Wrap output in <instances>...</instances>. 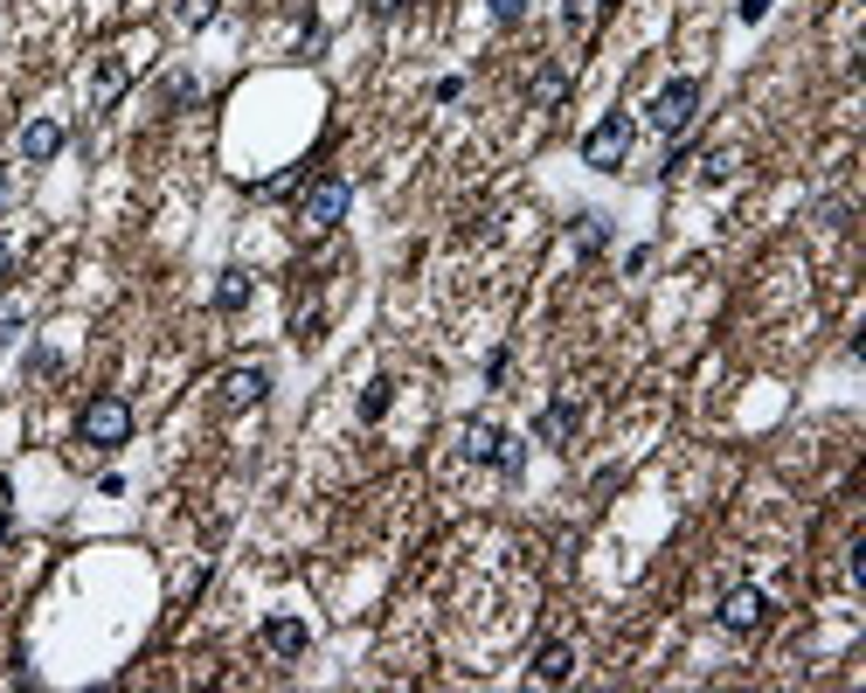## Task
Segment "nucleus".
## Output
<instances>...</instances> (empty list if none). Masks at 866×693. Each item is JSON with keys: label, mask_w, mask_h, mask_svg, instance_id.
<instances>
[{"label": "nucleus", "mask_w": 866, "mask_h": 693, "mask_svg": "<svg viewBox=\"0 0 866 693\" xmlns=\"http://www.w3.org/2000/svg\"><path fill=\"white\" fill-rule=\"evenodd\" d=\"M77 430H83V444H98V451L133 444V402H125V396H91V402H83V417H77Z\"/></svg>", "instance_id": "1"}, {"label": "nucleus", "mask_w": 866, "mask_h": 693, "mask_svg": "<svg viewBox=\"0 0 866 693\" xmlns=\"http://www.w3.org/2000/svg\"><path fill=\"white\" fill-rule=\"evenodd\" d=\"M631 139H638L631 112H611L603 125H590V139H582V160H590L596 173H617V167H624V154H631Z\"/></svg>", "instance_id": "2"}, {"label": "nucleus", "mask_w": 866, "mask_h": 693, "mask_svg": "<svg viewBox=\"0 0 866 693\" xmlns=\"http://www.w3.org/2000/svg\"><path fill=\"white\" fill-rule=\"evenodd\" d=\"M693 118H700V83H693V77H673V83L652 98V125H659L665 139H680Z\"/></svg>", "instance_id": "3"}, {"label": "nucleus", "mask_w": 866, "mask_h": 693, "mask_svg": "<svg viewBox=\"0 0 866 693\" xmlns=\"http://www.w3.org/2000/svg\"><path fill=\"white\" fill-rule=\"evenodd\" d=\"M346 208H354V188L333 181V173H327V181H312V188H306V202H298L306 229H340V223H346Z\"/></svg>", "instance_id": "4"}, {"label": "nucleus", "mask_w": 866, "mask_h": 693, "mask_svg": "<svg viewBox=\"0 0 866 693\" xmlns=\"http://www.w3.org/2000/svg\"><path fill=\"white\" fill-rule=\"evenodd\" d=\"M763 617H770L763 590H728L721 597V632H763Z\"/></svg>", "instance_id": "5"}, {"label": "nucleus", "mask_w": 866, "mask_h": 693, "mask_svg": "<svg viewBox=\"0 0 866 693\" xmlns=\"http://www.w3.org/2000/svg\"><path fill=\"white\" fill-rule=\"evenodd\" d=\"M62 154V125L56 118H29V125H21V160H29V167H49Z\"/></svg>", "instance_id": "6"}, {"label": "nucleus", "mask_w": 866, "mask_h": 693, "mask_svg": "<svg viewBox=\"0 0 866 693\" xmlns=\"http://www.w3.org/2000/svg\"><path fill=\"white\" fill-rule=\"evenodd\" d=\"M264 388H271V367H229V375H223V409L264 402Z\"/></svg>", "instance_id": "7"}, {"label": "nucleus", "mask_w": 866, "mask_h": 693, "mask_svg": "<svg viewBox=\"0 0 866 693\" xmlns=\"http://www.w3.org/2000/svg\"><path fill=\"white\" fill-rule=\"evenodd\" d=\"M506 444H513V438H506L500 423H465V458H471V465H500Z\"/></svg>", "instance_id": "8"}, {"label": "nucleus", "mask_w": 866, "mask_h": 693, "mask_svg": "<svg viewBox=\"0 0 866 693\" xmlns=\"http://www.w3.org/2000/svg\"><path fill=\"white\" fill-rule=\"evenodd\" d=\"M264 645H271L277 659H298V652L312 645V632H306L298 617H271V624H264Z\"/></svg>", "instance_id": "9"}, {"label": "nucleus", "mask_w": 866, "mask_h": 693, "mask_svg": "<svg viewBox=\"0 0 866 693\" xmlns=\"http://www.w3.org/2000/svg\"><path fill=\"white\" fill-rule=\"evenodd\" d=\"M576 673V645H561V638H548V645H540V652H534V680H548V686H561V680H569Z\"/></svg>", "instance_id": "10"}, {"label": "nucleus", "mask_w": 866, "mask_h": 693, "mask_svg": "<svg viewBox=\"0 0 866 693\" xmlns=\"http://www.w3.org/2000/svg\"><path fill=\"white\" fill-rule=\"evenodd\" d=\"M576 417H582V409H576L569 396H561V402H548V417H540V438H548V444H561V438L576 430Z\"/></svg>", "instance_id": "11"}, {"label": "nucleus", "mask_w": 866, "mask_h": 693, "mask_svg": "<svg viewBox=\"0 0 866 693\" xmlns=\"http://www.w3.org/2000/svg\"><path fill=\"white\" fill-rule=\"evenodd\" d=\"M215 306H223V313L250 306V271H223V285H215Z\"/></svg>", "instance_id": "12"}, {"label": "nucleus", "mask_w": 866, "mask_h": 693, "mask_svg": "<svg viewBox=\"0 0 866 693\" xmlns=\"http://www.w3.org/2000/svg\"><path fill=\"white\" fill-rule=\"evenodd\" d=\"M388 396H396V382H388V375H375V382H367V388H361V423L388 417Z\"/></svg>", "instance_id": "13"}, {"label": "nucleus", "mask_w": 866, "mask_h": 693, "mask_svg": "<svg viewBox=\"0 0 866 693\" xmlns=\"http://www.w3.org/2000/svg\"><path fill=\"white\" fill-rule=\"evenodd\" d=\"M576 243H582V250H603V243H611V215H596V208L576 215Z\"/></svg>", "instance_id": "14"}, {"label": "nucleus", "mask_w": 866, "mask_h": 693, "mask_svg": "<svg viewBox=\"0 0 866 693\" xmlns=\"http://www.w3.org/2000/svg\"><path fill=\"white\" fill-rule=\"evenodd\" d=\"M118 91H125V63H118V56H104V63H98V91H91V98H98V104H112Z\"/></svg>", "instance_id": "15"}, {"label": "nucleus", "mask_w": 866, "mask_h": 693, "mask_svg": "<svg viewBox=\"0 0 866 693\" xmlns=\"http://www.w3.org/2000/svg\"><path fill=\"white\" fill-rule=\"evenodd\" d=\"M611 8H617V0H569V8H561V21H569V29H590V21H603Z\"/></svg>", "instance_id": "16"}, {"label": "nucleus", "mask_w": 866, "mask_h": 693, "mask_svg": "<svg viewBox=\"0 0 866 693\" xmlns=\"http://www.w3.org/2000/svg\"><path fill=\"white\" fill-rule=\"evenodd\" d=\"M561 91H569V77H561V70H540V77H534V104H540V112H555Z\"/></svg>", "instance_id": "17"}, {"label": "nucleus", "mask_w": 866, "mask_h": 693, "mask_svg": "<svg viewBox=\"0 0 866 693\" xmlns=\"http://www.w3.org/2000/svg\"><path fill=\"white\" fill-rule=\"evenodd\" d=\"M208 14H215V0H173V21H181V29H202Z\"/></svg>", "instance_id": "18"}, {"label": "nucleus", "mask_w": 866, "mask_h": 693, "mask_svg": "<svg viewBox=\"0 0 866 693\" xmlns=\"http://www.w3.org/2000/svg\"><path fill=\"white\" fill-rule=\"evenodd\" d=\"M29 327V306H14V298H0V340H21Z\"/></svg>", "instance_id": "19"}, {"label": "nucleus", "mask_w": 866, "mask_h": 693, "mask_svg": "<svg viewBox=\"0 0 866 693\" xmlns=\"http://www.w3.org/2000/svg\"><path fill=\"white\" fill-rule=\"evenodd\" d=\"M486 8H492L500 29H520V21H527V0H486Z\"/></svg>", "instance_id": "20"}, {"label": "nucleus", "mask_w": 866, "mask_h": 693, "mask_svg": "<svg viewBox=\"0 0 866 693\" xmlns=\"http://www.w3.org/2000/svg\"><path fill=\"white\" fill-rule=\"evenodd\" d=\"M770 14V0H742V21H763Z\"/></svg>", "instance_id": "21"}, {"label": "nucleus", "mask_w": 866, "mask_h": 693, "mask_svg": "<svg viewBox=\"0 0 866 693\" xmlns=\"http://www.w3.org/2000/svg\"><path fill=\"white\" fill-rule=\"evenodd\" d=\"M8 277H14V250L0 243V285H8Z\"/></svg>", "instance_id": "22"}, {"label": "nucleus", "mask_w": 866, "mask_h": 693, "mask_svg": "<svg viewBox=\"0 0 866 693\" xmlns=\"http://www.w3.org/2000/svg\"><path fill=\"white\" fill-rule=\"evenodd\" d=\"M367 8H375V14H402V0H367Z\"/></svg>", "instance_id": "23"}, {"label": "nucleus", "mask_w": 866, "mask_h": 693, "mask_svg": "<svg viewBox=\"0 0 866 693\" xmlns=\"http://www.w3.org/2000/svg\"><path fill=\"white\" fill-rule=\"evenodd\" d=\"M8 194H14V173H0V202H8Z\"/></svg>", "instance_id": "24"}, {"label": "nucleus", "mask_w": 866, "mask_h": 693, "mask_svg": "<svg viewBox=\"0 0 866 693\" xmlns=\"http://www.w3.org/2000/svg\"><path fill=\"white\" fill-rule=\"evenodd\" d=\"M0 541H8V507H0Z\"/></svg>", "instance_id": "25"}]
</instances>
